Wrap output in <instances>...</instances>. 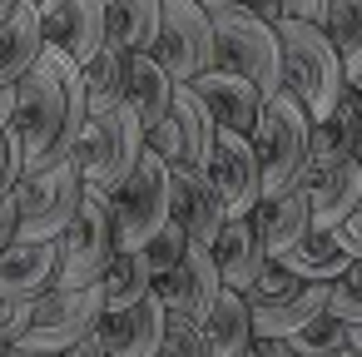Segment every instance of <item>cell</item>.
Returning <instances> with one entry per match:
<instances>
[{
  "mask_svg": "<svg viewBox=\"0 0 362 357\" xmlns=\"http://www.w3.org/2000/svg\"><path fill=\"white\" fill-rule=\"evenodd\" d=\"M115 204V238L119 248H144L164 223H169V164L164 154L144 149L129 179L110 194Z\"/></svg>",
  "mask_w": 362,
  "mask_h": 357,
  "instance_id": "cell-9",
  "label": "cell"
},
{
  "mask_svg": "<svg viewBox=\"0 0 362 357\" xmlns=\"http://www.w3.org/2000/svg\"><path fill=\"white\" fill-rule=\"evenodd\" d=\"M60 268V243L55 238H16L0 248V298H40L55 288Z\"/></svg>",
  "mask_w": 362,
  "mask_h": 357,
  "instance_id": "cell-17",
  "label": "cell"
},
{
  "mask_svg": "<svg viewBox=\"0 0 362 357\" xmlns=\"http://www.w3.org/2000/svg\"><path fill=\"white\" fill-rule=\"evenodd\" d=\"M164 357H209V337H204V322L189 317L184 308H169L164 312V342H159Z\"/></svg>",
  "mask_w": 362,
  "mask_h": 357,
  "instance_id": "cell-33",
  "label": "cell"
},
{
  "mask_svg": "<svg viewBox=\"0 0 362 357\" xmlns=\"http://www.w3.org/2000/svg\"><path fill=\"white\" fill-rule=\"evenodd\" d=\"M154 288H159V298H164L169 308H184L189 317L204 322L209 308H214V298H218V288H223L218 263H214V248H209V243H189L184 258H179L169 273L154 278Z\"/></svg>",
  "mask_w": 362,
  "mask_h": 357,
  "instance_id": "cell-16",
  "label": "cell"
},
{
  "mask_svg": "<svg viewBox=\"0 0 362 357\" xmlns=\"http://www.w3.org/2000/svg\"><path fill=\"white\" fill-rule=\"evenodd\" d=\"M60 243V268H55V283L60 288H80V283H100L110 258L119 253V238H115V204L105 189L85 184L80 194V209L75 218L65 223V233L55 238Z\"/></svg>",
  "mask_w": 362,
  "mask_h": 357,
  "instance_id": "cell-6",
  "label": "cell"
},
{
  "mask_svg": "<svg viewBox=\"0 0 362 357\" xmlns=\"http://www.w3.org/2000/svg\"><path fill=\"white\" fill-rule=\"evenodd\" d=\"M30 317H35L30 298H0V357H6V347L30 327Z\"/></svg>",
  "mask_w": 362,
  "mask_h": 357,
  "instance_id": "cell-37",
  "label": "cell"
},
{
  "mask_svg": "<svg viewBox=\"0 0 362 357\" xmlns=\"http://www.w3.org/2000/svg\"><path fill=\"white\" fill-rule=\"evenodd\" d=\"M337 55H342V70L347 80L362 75V0H327V16H322Z\"/></svg>",
  "mask_w": 362,
  "mask_h": 357,
  "instance_id": "cell-32",
  "label": "cell"
},
{
  "mask_svg": "<svg viewBox=\"0 0 362 357\" xmlns=\"http://www.w3.org/2000/svg\"><path fill=\"white\" fill-rule=\"evenodd\" d=\"M105 11H110V0H60L50 16H40L45 40L60 45L65 55H75V60L85 65V60L105 45V35H110Z\"/></svg>",
  "mask_w": 362,
  "mask_h": 357,
  "instance_id": "cell-20",
  "label": "cell"
},
{
  "mask_svg": "<svg viewBox=\"0 0 362 357\" xmlns=\"http://www.w3.org/2000/svg\"><path fill=\"white\" fill-rule=\"evenodd\" d=\"M21 238V204H16V189L0 194V248Z\"/></svg>",
  "mask_w": 362,
  "mask_h": 357,
  "instance_id": "cell-38",
  "label": "cell"
},
{
  "mask_svg": "<svg viewBox=\"0 0 362 357\" xmlns=\"http://www.w3.org/2000/svg\"><path fill=\"white\" fill-rule=\"evenodd\" d=\"M16 6H21V0H0V21H6V16H11Z\"/></svg>",
  "mask_w": 362,
  "mask_h": 357,
  "instance_id": "cell-47",
  "label": "cell"
},
{
  "mask_svg": "<svg viewBox=\"0 0 362 357\" xmlns=\"http://www.w3.org/2000/svg\"><path fill=\"white\" fill-rule=\"evenodd\" d=\"M85 194V169L75 154L45 164V169H25L16 184V204H21V238H60L65 223L75 218Z\"/></svg>",
  "mask_w": 362,
  "mask_h": 357,
  "instance_id": "cell-8",
  "label": "cell"
},
{
  "mask_svg": "<svg viewBox=\"0 0 362 357\" xmlns=\"http://www.w3.org/2000/svg\"><path fill=\"white\" fill-rule=\"evenodd\" d=\"M352 100H357V134H362V90L352 85Z\"/></svg>",
  "mask_w": 362,
  "mask_h": 357,
  "instance_id": "cell-45",
  "label": "cell"
},
{
  "mask_svg": "<svg viewBox=\"0 0 362 357\" xmlns=\"http://www.w3.org/2000/svg\"><path fill=\"white\" fill-rule=\"evenodd\" d=\"M100 283H105V312H110V308H124V303L144 298L154 288V268H149L144 248H119Z\"/></svg>",
  "mask_w": 362,
  "mask_h": 357,
  "instance_id": "cell-29",
  "label": "cell"
},
{
  "mask_svg": "<svg viewBox=\"0 0 362 357\" xmlns=\"http://www.w3.org/2000/svg\"><path fill=\"white\" fill-rule=\"evenodd\" d=\"M174 90H179V80L154 60V50H134V55H129V95H124V100L134 105V115H139L144 129H154V124L169 119Z\"/></svg>",
  "mask_w": 362,
  "mask_h": 357,
  "instance_id": "cell-26",
  "label": "cell"
},
{
  "mask_svg": "<svg viewBox=\"0 0 362 357\" xmlns=\"http://www.w3.org/2000/svg\"><path fill=\"white\" fill-rule=\"evenodd\" d=\"M105 25L129 50H149L154 45V30H159V0H110Z\"/></svg>",
  "mask_w": 362,
  "mask_h": 357,
  "instance_id": "cell-31",
  "label": "cell"
},
{
  "mask_svg": "<svg viewBox=\"0 0 362 357\" xmlns=\"http://www.w3.org/2000/svg\"><path fill=\"white\" fill-rule=\"evenodd\" d=\"M288 337H293V352H298V357H357V347H352V322L332 317L327 308H322L313 322H303L298 332H288Z\"/></svg>",
  "mask_w": 362,
  "mask_h": 357,
  "instance_id": "cell-30",
  "label": "cell"
},
{
  "mask_svg": "<svg viewBox=\"0 0 362 357\" xmlns=\"http://www.w3.org/2000/svg\"><path fill=\"white\" fill-rule=\"evenodd\" d=\"M144 149H149V144H144V124H139L134 105L124 100V105H115V110L85 119V134H80V144H75V159H80V169H85V184L115 194V189L129 179V169L139 164Z\"/></svg>",
  "mask_w": 362,
  "mask_h": 357,
  "instance_id": "cell-7",
  "label": "cell"
},
{
  "mask_svg": "<svg viewBox=\"0 0 362 357\" xmlns=\"http://www.w3.org/2000/svg\"><path fill=\"white\" fill-rule=\"evenodd\" d=\"M154 60L174 80H194L214 65V21L204 0H159V30H154Z\"/></svg>",
  "mask_w": 362,
  "mask_h": 357,
  "instance_id": "cell-11",
  "label": "cell"
},
{
  "mask_svg": "<svg viewBox=\"0 0 362 357\" xmlns=\"http://www.w3.org/2000/svg\"><path fill=\"white\" fill-rule=\"evenodd\" d=\"M90 119V100H85V70L75 55H65L60 45L45 40L40 60L16 80V115L11 124L21 129L25 144V169H45L65 154H75L80 134Z\"/></svg>",
  "mask_w": 362,
  "mask_h": 357,
  "instance_id": "cell-1",
  "label": "cell"
},
{
  "mask_svg": "<svg viewBox=\"0 0 362 357\" xmlns=\"http://www.w3.org/2000/svg\"><path fill=\"white\" fill-rule=\"evenodd\" d=\"M352 347H357V357H362V322H352Z\"/></svg>",
  "mask_w": 362,
  "mask_h": 357,
  "instance_id": "cell-46",
  "label": "cell"
},
{
  "mask_svg": "<svg viewBox=\"0 0 362 357\" xmlns=\"http://www.w3.org/2000/svg\"><path fill=\"white\" fill-rule=\"evenodd\" d=\"M169 218L189 233V243H214L228 209L209 179V169H189V164H169Z\"/></svg>",
  "mask_w": 362,
  "mask_h": 357,
  "instance_id": "cell-14",
  "label": "cell"
},
{
  "mask_svg": "<svg viewBox=\"0 0 362 357\" xmlns=\"http://www.w3.org/2000/svg\"><path fill=\"white\" fill-rule=\"evenodd\" d=\"M327 312L342 317V322H362V258L347 263V273L332 278V293H327Z\"/></svg>",
  "mask_w": 362,
  "mask_h": 357,
  "instance_id": "cell-34",
  "label": "cell"
},
{
  "mask_svg": "<svg viewBox=\"0 0 362 357\" xmlns=\"http://www.w3.org/2000/svg\"><path fill=\"white\" fill-rule=\"evenodd\" d=\"M209 21H214V65L248 75L263 95L283 90L278 25H268L258 11L243 6V0H209Z\"/></svg>",
  "mask_w": 362,
  "mask_h": 357,
  "instance_id": "cell-3",
  "label": "cell"
},
{
  "mask_svg": "<svg viewBox=\"0 0 362 357\" xmlns=\"http://www.w3.org/2000/svg\"><path fill=\"white\" fill-rule=\"evenodd\" d=\"M164 312H169V303L159 298V288H149L144 298H134L124 308H110L100 317L105 357H154L164 342Z\"/></svg>",
  "mask_w": 362,
  "mask_h": 357,
  "instance_id": "cell-15",
  "label": "cell"
},
{
  "mask_svg": "<svg viewBox=\"0 0 362 357\" xmlns=\"http://www.w3.org/2000/svg\"><path fill=\"white\" fill-rule=\"evenodd\" d=\"M25 174V144H21V129L6 124L0 129V194H11Z\"/></svg>",
  "mask_w": 362,
  "mask_h": 357,
  "instance_id": "cell-36",
  "label": "cell"
},
{
  "mask_svg": "<svg viewBox=\"0 0 362 357\" xmlns=\"http://www.w3.org/2000/svg\"><path fill=\"white\" fill-rule=\"evenodd\" d=\"M189 85L204 95V105L214 110L218 129H238V134H248V129H253V119H258V110H263V100H268L248 75L223 70V65H209V70H204V75H194Z\"/></svg>",
  "mask_w": 362,
  "mask_h": 357,
  "instance_id": "cell-18",
  "label": "cell"
},
{
  "mask_svg": "<svg viewBox=\"0 0 362 357\" xmlns=\"http://www.w3.org/2000/svg\"><path fill=\"white\" fill-rule=\"evenodd\" d=\"M184 248H189V233H184V228H179L174 218H169V223H164V228H159V233H154V238L144 243V258H149L154 278H159V273H169V268H174V263L184 258Z\"/></svg>",
  "mask_w": 362,
  "mask_h": 357,
  "instance_id": "cell-35",
  "label": "cell"
},
{
  "mask_svg": "<svg viewBox=\"0 0 362 357\" xmlns=\"http://www.w3.org/2000/svg\"><path fill=\"white\" fill-rule=\"evenodd\" d=\"M308 209L313 228H337L347 213L362 209V154H347L327 169L308 174Z\"/></svg>",
  "mask_w": 362,
  "mask_h": 357,
  "instance_id": "cell-19",
  "label": "cell"
},
{
  "mask_svg": "<svg viewBox=\"0 0 362 357\" xmlns=\"http://www.w3.org/2000/svg\"><path fill=\"white\" fill-rule=\"evenodd\" d=\"M352 85H357V90H362V75H357V80H352Z\"/></svg>",
  "mask_w": 362,
  "mask_h": 357,
  "instance_id": "cell-48",
  "label": "cell"
},
{
  "mask_svg": "<svg viewBox=\"0 0 362 357\" xmlns=\"http://www.w3.org/2000/svg\"><path fill=\"white\" fill-rule=\"evenodd\" d=\"M243 6H248V11H258L268 25H278V21L288 16V0H243Z\"/></svg>",
  "mask_w": 362,
  "mask_h": 357,
  "instance_id": "cell-41",
  "label": "cell"
},
{
  "mask_svg": "<svg viewBox=\"0 0 362 357\" xmlns=\"http://www.w3.org/2000/svg\"><path fill=\"white\" fill-rule=\"evenodd\" d=\"M105 317V283H80V288H45L35 298L30 327L6 347V357H50L70 352L95 322Z\"/></svg>",
  "mask_w": 362,
  "mask_h": 357,
  "instance_id": "cell-5",
  "label": "cell"
},
{
  "mask_svg": "<svg viewBox=\"0 0 362 357\" xmlns=\"http://www.w3.org/2000/svg\"><path fill=\"white\" fill-rule=\"evenodd\" d=\"M253 223H258V238H263L268 258H283V253H288V248L313 228L308 184H298V189H288V194H268V199H258Z\"/></svg>",
  "mask_w": 362,
  "mask_h": 357,
  "instance_id": "cell-22",
  "label": "cell"
},
{
  "mask_svg": "<svg viewBox=\"0 0 362 357\" xmlns=\"http://www.w3.org/2000/svg\"><path fill=\"white\" fill-rule=\"evenodd\" d=\"M11 115H16V85H0V129L11 124Z\"/></svg>",
  "mask_w": 362,
  "mask_h": 357,
  "instance_id": "cell-43",
  "label": "cell"
},
{
  "mask_svg": "<svg viewBox=\"0 0 362 357\" xmlns=\"http://www.w3.org/2000/svg\"><path fill=\"white\" fill-rule=\"evenodd\" d=\"M204 6H209V0H204Z\"/></svg>",
  "mask_w": 362,
  "mask_h": 357,
  "instance_id": "cell-49",
  "label": "cell"
},
{
  "mask_svg": "<svg viewBox=\"0 0 362 357\" xmlns=\"http://www.w3.org/2000/svg\"><path fill=\"white\" fill-rule=\"evenodd\" d=\"M70 352H75V357H105V332H100V322H95V327H90Z\"/></svg>",
  "mask_w": 362,
  "mask_h": 357,
  "instance_id": "cell-40",
  "label": "cell"
},
{
  "mask_svg": "<svg viewBox=\"0 0 362 357\" xmlns=\"http://www.w3.org/2000/svg\"><path fill=\"white\" fill-rule=\"evenodd\" d=\"M253 154L263 164V199L268 194H288L298 184H308V139H313V115L288 95L273 90L248 129Z\"/></svg>",
  "mask_w": 362,
  "mask_h": 357,
  "instance_id": "cell-4",
  "label": "cell"
},
{
  "mask_svg": "<svg viewBox=\"0 0 362 357\" xmlns=\"http://www.w3.org/2000/svg\"><path fill=\"white\" fill-rule=\"evenodd\" d=\"M283 268H293L298 278H317V283H332L337 273H347V263H352V248L342 243V233L337 228H308L283 258H278Z\"/></svg>",
  "mask_w": 362,
  "mask_h": 357,
  "instance_id": "cell-28",
  "label": "cell"
},
{
  "mask_svg": "<svg viewBox=\"0 0 362 357\" xmlns=\"http://www.w3.org/2000/svg\"><path fill=\"white\" fill-rule=\"evenodd\" d=\"M288 16H303V21H322V16H327V0H288Z\"/></svg>",
  "mask_w": 362,
  "mask_h": 357,
  "instance_id": "cell-42",
  "label": "cell"
},
{
  "mask_svg": "<svg viewBox=\"0 0 362 357\" xmlns=\"http://www.w3.org/2000/svg\"><path fill=\"white\" fill-rule=\"evenodd\" d=\"M45 50V25H40V11L30 6V0H21V6L0 21V85H16Z\"/></svg>",
  "mask_w": 362,
  "mask_h": 357,
  "instance_id": "cell-24",
  "label": "cell"
},
{
  "mask_svg": "<svg viewBox=\"0 0 362 357\" xmlns=\"http://www.w3.org/2000/svg\"><path fill=\"white\" fill-rule=\"evenodd\" d=\"M332 283L317 278H298L293 268H283L278 258L258 273V283H248V308H253V332H298L303 322H313L327 308Z\"/></svg>",
  "mask_w": 362,
  "mask_h": 357,
  "instance_id": "cell-10",
  "label": "cell"
},
{
  "mask_svg": "<svg viewBox=\"0 0 362 357\" xmlns=\"http://www.w3.org/2000/svg\"><path fill=\"white\" fill-rule=\"evenodd\" d=\"M337 233H342V243L352 248V258H362V209H357V213H347V218L337 223Z\"/></svg>",
  "mask_w": 362,
  "mask_h": 357,
  "instance_id": "cell-39",
  "label": "cell"
},
{
  "mask_svg": "<svg viewBox=\"0 0 362 357\" xmlns=\"http://www.w3.org/2000/svg\"><path fill=\"white\" fill-rule=\"evenodd\" d=\"M209 179H214L228 218L253 213L258 199H263V164L253 154V139L238 134V129H218V144H214V159H209Z\"/></svg>",
  "mask_w": 362,
  "mask_h": 357,
  "instance_id": "cell-13",
  "label": "cell"
},
{
  "mask_svg": "<svg viewBox=\"0 0 362 357\" xmlns=\"http://www.w3.org/2000/svg\"><path fill=\"white\" fill-rule=\"evenodd\" d=\"M30 6H35V11H40V16H50V11H55V6H60V0H30Z\"/></svg>",
  "mask_w": 362,
  "mask_h": 357,
  "instance_id": "cell-44",
  "label": "cell"
},
{
  "mask_svg": "<svg viewBox=\"0 0 362 357\" xmlns=\"http://www.w3.org/2000/svg\"><path fill=\"white\" fill-rule=\"evenodd\" d=\"M209 248H214L218 278H223L228 288H243V293H248V283H258V273L273 263V258H268V248H263V238H258L253 213L223 218V228H218V238H214Z\"/></svg>",
  "mask_w": 362,
  "mask_h": 357,
  "instance_id": "cell-21",
  "label": "cell"
},
{
  "mask_svg": "<svg viewBox=\"0 0 362 357\" xmlns=\"http://www.w3.org/2000/svg\"><path fill=\"white\" fill-rule=\"evenodd\" d=\"M204 337H209V357H243L253 347V308L243 288H218L209 317H204Z\"/></svg>",
  "mask_w": 362,
  "mask_h": 357,
  "instance_id": "cell-23",
  "label": "cell"
},
{
  "mask_svg": "<svg viewBox=\"0 0 362 357\" xmlns=\"http://www.w3.org/2000/svg\"><path fill=\"white\" fill-rule=\"evenodd\" d=\"M129 45L124 40H115V35H105V45L80 65L85 70V100H90V115H105V110H115V105H124V95H129Z\"/></svg>",
  "mask_w": 362,
  "mask_h": 357,
  "instance_id": "cell-25",
  "label": "cell"
},
{
  "mask_svg": "<svg viewBox=\"0 0 362 357\" xmlns=\"http://www.w3.org/2000/svg\"><path fill=\"white\" fill-rule=\"evenodd\" d=\"M347 154H362V134H357V100H352V85L347 95L337 100L332 115L313 119V139H308V174L313 169H327Z\"/></svg>",
  "mask_w": 362,
  "mask_h": 357,
  "instance_id": "cell-27",
  "label": "cell"
},
{
  "mask_svg": "<svg viewBox=\"0 0 362 357\" xmlns=\"http://www.w3.org/2000/svg\"><path fill=\"white\" fill-rule=\"evenodd\" d=\"M278 45H283V90L313 119L332 115L352 80L342 70V55H337L327 25L322 21H303V16H283L278 21Z\"/></svg>",
  "mask_w": 362,
  "mask_h": 357,
  "instance_id": "cell-2",
  "label": "cell"
},
{
  "mask_svg": "<svg viewBox=\"0 0 362 357\" xmlns=\"http://www.w3.org/2000/svg\"><path fill=\"white\" fill-rule=\"evenodd\" d=\"M144 144H149L154 154H164V164L209 169L214 144H218V119H214V110L204 105V95H199L189 80H179L169 119L154 124V129H144Z\"/></svg>",
  "mask_w": 362,
  "mask_h": 357,
  "instance_id": "cell-12",
  "label": "cell"
}]
</instances>
